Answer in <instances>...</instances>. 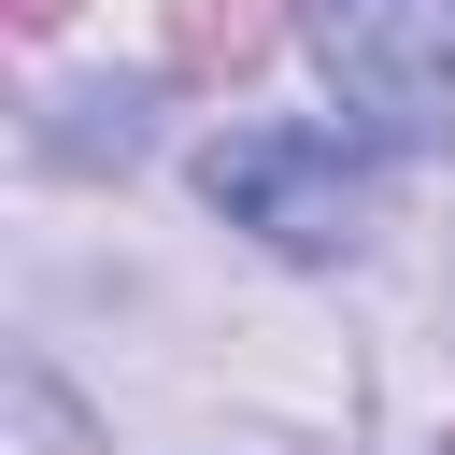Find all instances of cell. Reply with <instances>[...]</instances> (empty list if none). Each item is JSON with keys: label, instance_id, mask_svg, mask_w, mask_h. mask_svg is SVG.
I'll return each mask as SVG.
<instances>
[{"label": "cell", "instance_id": "1", "mask_svg": "<svg viewBox=\"0 0 455 455\" xmlns=\"http://www.w3.org/2000/svg\"><path fill=\"white\" fill-rule=\"evenodd\" d=\"M199 199H213L228 228H256L270 256H355V228H370V156H355L341 128H242V142L199 156Z\"/></svg>", "mask_w": 455, "mask_h": 455}, {"label": "cell", "instance_id": "3", "mask_svg": "<svg viewBox=\"0 0 455 455\" xmlns=\"http://www.w3.org/2000/svg\"><path fill=\"white\" fill-rule=\"evenodd\" d=\"M270 57V0H171V71L185 85H242Z\"/></svg>", "mask_w": 455, "mask_h": 455}, {"label": "cell", "instance_id": "5", "mask_svg": "<svg viewBox=\"0 0 455 455\" xmlns=\"http://www.w3.org/2000/svg\"><path fill=\"white\" fill-rule=\"evenodd\" d=\"M441 455H455V441H441Z\"/></svg>", "mask_w": 455, "mask_h": 455}, {"label": "cell", "instance_id": "4", "mask_svg": "<svg viewBox=\"0 0 455 455\" xmlns=\"http://www.w3.org/2000/svg\"><path fill=\"white\" fill-rule=\"evenodd\" d=\"M57 14H71V0H14V28H57Z\"/></svg>", "mask_w": 455, "mask_h": 455}, {"label": "cell", "instance_id": "2", "mask_svg": "<svg viewBox=\"0 0 455 455\" xmlns=\"http://www.w3.org/2000/svg\"><path fill=\"white\" fill-rule=\"evenodd\" d=\"M327 85L355 100L370 142H441L455 128V0H299Z\"/></svg>", "mask_w": 455, "mask_h": 455}]
</instances>
